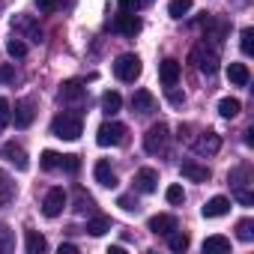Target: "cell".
Wrapping results in <instances>:
<instances>
[{"instance_id": "obj_30", "label": "cell", "mask_w": 254, "mask_h": 254, "mask_svg": "<svg viewBox=\"0 0 254 254\" xmlns=\"http://www.w3.org/2000/svg\"><path fill=\"white\" fill-rule=\"evenodd\" d=\"M203 251H230V239L227 236H206Z\"/></svg>"}, {"instance_id": "obj_18", "label": "cell", "mask_w": 254, "mask_h": 254, "mask_svg": "<svg viewBox=\"0 0 254 254\" xmlns=\"http://www.w3.org/2000/svg\"><path fill=\"white\" fill-rule=\"evenodd\" d=\"M132 111H138V114L156 111V96H153L150 90H135V96H132Z\"/></svg>"}, {"instance_id": "obj_21", "label": "cell", "mask_w": 254, "mask_h": 254, "mask_svg": "<svg viewBox=\"0 0 254 254\" xmlns=\"http://www.w3.org/2000/svg\"><path fill=\"white\" fill-rule=\"evenodd\" d=\"M227 78H230V84L245 87V84L251 81V72H248V66H245V63H230V66H227Z\"/></svg>"}, {"instance_id": "obj_45", "label": "cell", "mask_w": 254, "mask_h": 254, "mask_svg": "<svg viewBox=\"0 0 254 254\" xmlns=\"http://www.w3.org/2000/svg\"><path fill=\"white\" fill-rule=\"evenodd\" d=\"M245 144H248V147L254 144V129H245Z\"/></svg>"}, {"instance_id": "obj_16", "label": "cell", "mask_w": 254, "mask_h": 254, "mask_svg": "<svg viewBox=\"0 0 254 254\" xmlns=\"http://www.w3.org/2000/svg\"><path fill=\"white\" fill-rule=\"evenodd\" d=\"M221 150V138L215 135V132H203L197 141H194V153H200V156H212V153H218Z\"/></svg>"}, {"instance_id": "obj_42", "label": "cell", "mask_w": 254, "mask_h": 254, "mask_svg": "<svg viewBox=\"0 0 254 254\" xmlns=\"http://www.w3.org/2000/svg\"><path fill=\"white\" fill-rule=\"evenodd\" d=\"M168 102L183 105V102H186V93H180V90H177V84H174V87H168Z\"/></svg>"}, {"instance_id": "obj_43", "label": "cell", "mask_w": 254, "mask_h": 254, "mask_svg": "<svg viewBox=\"0 0 254 254\" xmlns=\"http://www.w3.org/2000/svg\"><path fill=\"white\" fill-rule=\"evenodd\" d=\"M117 3H120L123 12H135V9L141 6V0H117Z\"/></svg>"}, {"instance_id": "obj_34", "label": "cell", "mask_w": 254, "mask_h": 254, "mask_svg": "<svg viewBox=\"0 0 254 254\" xmlns=\"http://www.w3.org/2000/svg\"><path fill=\"white\" fill-rule=\"evenodd\" d=\"M236 236H239L242 242H251V239H254V221H251V218H242V221L236 224Z\"/></svg>"}, {"instance_id": "obj_10", "label": "cell", "mask_w": 254, "mask_h": 254, "mask_svg": "<svg viewBox=\"0 0 254 254\" xmlns=\"http://www.w3.org/2000/svg\"><path fill=\"white\" fill-rule=\"evenodd\" d=\"M63 206H66V191H63V189H51V191L45 194V200H42L45 218H57V215L63 212Z\"/></svg>"}, {"instance_id": "obj_11", "label": "cell", "mask_w": 254, "mask_h": 254, "mask_svg": "<svg viewBox=\"0 0 254 254\" xmlns=\"http://www.w3.org/2000/svg\"><path fill=\"white\" fill-rule=\"evenodd\" d=\"M135 189H138L141 194H153V191L159 189V174H156L153 168H141V171L135 174Z\"/></svg>"}, {"instance_id": "obj_2", "label": "cell", "mask_w": 254, "mask_h": 254, "mask_svg": "<svg viewBox=\"0 0 254 254\" xmlns=\"http://www.w3.org/2000/svg\"><path fill=\"white\" fill-rule=\"evenodd\" d=\"M189 60H191L194 69L203 72V75H215V72H218V54H215V48H209L206 42H197V45L191 48Z\"/></svg>"}, {"instance_id": "obj_25", "label": "cell", "mask_w": 254, "mask_h": 254, "mask_svg": "<svg viewBox=\"0 0 254 254\" xmlns=\"http://www.w3.org/2000/svg\"><path fill=\"white\" fill-rule=\"evenodd\" d=\"M12 197H15V183L9 180V174L0 171V206H6Z\"/></svg>"}, {"instance_id": "obj_6", "label": "cell", "mask_w": 254, "mask_h": 254, "mask_svg": "<svg viewBox=\"0 0 254 254\" xmlns=\"http://www.w3.org/2000/svg\"><path fill=\"white\" fill-rule=\"evenodd\" d=\"M165 147H168V126L165 123L150 126L147 135H144V150L150 156H159V153H165Z\"/></svg>"}, {"instance_id": "obj_12", "label": "cell", "mask_w": 254, "mask_h": 254, "mask_svg": "<svg viewBox=\"0 0 254 254\" xmlns=\"http://www.w3.org/2000/svg\"><path fill=\"white\" fill-rule=\"evenodd\" d=\"M33 117H36V111H33V99H21V102H15L12 120H15L18 129H27V126L33 123Z\"/></svg>"}, {"instance_id": "obj_35", "label": "cell", "mask_w": 254, "mask_h": 254, "mask_svg": "<svg viewBox=\"0 0 254 254\" xmlns=\"http://www.w3.org/2000/svg\"><path fill=\"white\" fill-rule=\"evenodd\" d=\"M42 168H45V171H57V168H60V153L45 150V153H42Z\"/></svg>"}, {"instance_id": "obj_14", "label": "cell", "mask_w": 254, "mask_h": 254, "mask_svg": "<svg viewBox=\"0 0 254 254\" xmlns=\"http://www.w3.org/2000/svg\"><path fill=\"white\" fill-rule=\"evenodd\" d=\"M87 96V87H84V81H78V78H72V81H63L60 84V99L63 102H81Z\"/></svg>"}, {"instance_id": "obj_31", "label": "cell", "mask_w": 254, "mask_h": 254, "mask_svg": "<svg viewBox=\"0 0 254 254\" xmlns=\"http://www.w3.org/2000/svg\"><path fill=\"white\" fill-rule=\"evenodd\" d=\"M15 248V233L6 227V224H0V254H6Z\"/></svg>"}, {"instance_id": "obj_27", "label": "cell", "mask_w": 254, "mask_h": 254, "mask_svg": "<svg viewBox=\"0 0 254 254\" xmlns=\"http://www.w3.org/2000/svg\"><path fill=\"white\" fill-rule=\"evenodd\" d=\"M239 111H242V102H239V99H230V96H227V99H221V102H218V114H221V117H227V120H233Z\"/></svg>"}, {"instance_id": "obj_28", "label": "cell", "mask_w": 254, "mask_h": 254, "mask_svg": "<svg viewBox=\"0 0 254 254\" xmlns=\"http://www.w3.org/2000/svg\"><path fill=\"white\" fill-rule=\"evenodd\" d=\"M191 0H171V3H168V15L171 18H183V15H189L191 12Z\"/></svg>"}, {"instance_id": "obj_24", "label": "cell", "mask_w": 254, "mask_h": 254, "mask_svg": "<svg viewBox=\"0 0 254 254\" xmlns=\"http://www.w3.org/2000/svg\"><path fill=\"white\" fill-rule=\"evenodd\" d=\"M189 242H191V239H189V233H183V230H171V233H168V248L177 251V254H183V251L189 248Z\"/></svg>"}, {"instance_id": "obj_26", "label": "cell", "mask_w": 254, "mask_h": 254, "mask_svg": "<svg viewBox=\"0 0 254 254\" xmlns=\"http://www.w3.org/2000/svg\"><path fill=\"white\" fill-rule=\"evenodd\" d=\"M120 108H123V96H120V93H105V96H102V111H105L108 117H114Z\"/></svg>"}, {"instance_id": "obj_33", "label": "cell", "mask_w": 254, "mask_h": 254, "mask_svg": "<svg viewBox=\"0 0 254 254\" xmlns=\"http://www.w3.org/2000/svg\"><path fill=\"white\" fill-rule=\"evenodd\" d=\"M6 54H9V57H15V60H21V57L27 54V45H24L18 36H12V39H6Z\"/></svg>"}, {"instance_id": "obj_3", "label": "cell", "mask_w": 254, "mask_h": 254, "mask_svg": "<svg viewBox=\"0 0 254 254\" xmlns=\"http://www.w3.org/2000/svg\"><path fill=\"white\" fill-rule=\"evenodd\" d=\"M227 180H230V186H233V194H236V200H239L242 206H251V203H254V194L245 189V186L251 183V168H248V165H242V168H233Z\"/></svg>"}, {"instance_id": "obj_19", "label": "cell", "mask_w": 254, "mask_h": 254, "mask_svg": "<svg viewBox=\"0 0 254 254\" xmlns=\"http://www.w3.org/2000/svg\"><path fill=\"white\" fill-rule=\"evenodd\" d=\"M230 212V200L227 197H212V200H206V206H203V218H221V215H227Z\"/></svg>"}, {"instance_id": "obj_17", "label": "cell", "mask_w": 254, "mask_h": 254, "mask_svg": "<svg viewBox=\"0 0 254 254\" xmlns=\"http://www.w3.org/2000/svg\"><path fill=\"white\" fill-rule=\"evenodd\" d=\"M180 171H183V177L191 180V183H209V177H212L209 168H203V165H197V162H183Z\"/></svg>"}, {"instance_id": "obj_20", "label": "cell", "mask_w": 254, "mask_h": 254, "mask_svg": "<svg viewBox=\"0 0 254 254\" xmlns=\"http://www.w3.org/2000/svg\"><path fill=\"white\" fill-rule=\"evenodd\" d=\"M150 230H153L156 236H168L171 230H177V218H174V215H165V212H162V215H153V218H150Z\"/></svg>"}, {"instance_id": "obj_4", "label": "cell", "mask_w": 254, "mask_h": 254, "mask_svg": "<svg viewBox=\"0 0 254 254\" xmlns=\"http://www.w3.org/2000/svg\"><path fill=\"white\" fill-rule=\"evenodd\" d=\"M141 57L138 54H120L117 57V63H114V75L120 78V81H126V84H135L138 78H141Z\"/></svg>"}, {"instance_id": "obj_32", "label": "cell", "mask_w": 254, "mask_h": 254, "mask_svg": "<svg viewBox=\"0 0 254 254\" xmlns=\"http://www.w3.org/2000/svg\"><path fill=\"white\" fill-rule=\"evenodd\" d=\"M239 48H242V54H245V57H251V54H254V30H251V27H245V30L239 33Z\"/></svg>"}, {"instance_id": "obj_15", "label": "cell", "mask_w": 254, "mask_h": 254, "mask_svg": "<svg viewBox=\"0 0 254 254\" xmlns=\"http://www.w3.org/2000/svg\"><path fill=\"white\" fill-rule=\"evenodd\" d=\"M93 177H96V183H99V186H105V189H117V174H114L111 162L99 159V162H96V168H93Z\"/></svg>"}, {"instance_id": "obj_44", "label": "cell", "mask_w": 254, "mask_h": 254, "mask_svg": "<svg viewBox=\"0 0 254 254\" xmlns=\"http://www.w3.org/2000/svg\"><path fill=\"white\" fill-rule=\"evenodd\" d=\"M75 251H78V248H75L72 242H66V245H60V254H75Z\"/></svg>"}, {"instance_id": "obj_1", "label": "cell", "mask_w": 254, "mask_h": 254, "mask_svg": "<svg viewBox=\"0 0 254 254\" xmlns=\"http://www.w3.org/2000/svg\"><path fill=\"white\" fill-rule=\"evenodd\" d=\"M81 132H84V120H81L78 111H63L51 123V135L54 138H63V141H78Z\"/></svg>"}, {"instance_id": "obj_13", "label": "cell", "mask_w": 254, "mask_h": 254, "mask_svg": "<svg viewBox=\"0 0 254 254\" xmlns=\"http://www.w3.org/2000/svg\"><path fill=\"white\" fill-rule=\"evenodd\" d=\"M180 72H183V66H180V60H174V57H168V60L159 63V78H162L165 87H174V84L180 81Z\"/></svg>"}, {"instance_id": "obj_40", "label": "cell", "mask_w": 254, "mask_h": 254, "mask_svg": "<svg viewBox=\"0 0 254 254\" xmlns=\"http://www.w3.org/2000/svg\"><path fill=\"white\" fill-rule=\"evenodd\" d=\"M15 81V66L12 63H0V84H9Z\"/></svg>"}, {"instance_id": "obj_23", "label": "cell", "mask_w": 254, "mask_h": 254, "mask_svg": "<svg viewBox=\"0 0 254 254\" xmlns=\"http://www.w3.org/2000/svg\"><path fill=\"white\" fill-rule=\"evenodd\" d=\"M111 230V218L108 215H93L90 221H87V233L90 236H102V233H108Z\"/></svg>"}, {"instance_id": "obj_5", "label": "cell", "mask_w": 254, "mask_h": 254, "mask_svg": "<svg viewBox=\"0 0 254 254\" xmlns=\"http://www.w3.org/2000/svg\"><path fill=\"white\" fill-rule=\"evenodd\" d=\"M126 135H129V129H126L123 123H102L99 132H96V144L99 147H120L126 141Z\"/></svg>"}, {"instance_id": "obj_9", "label": "cell", "mask_w": 254, "mask_h": 254, "mask_svg": "<svg viewBox=\"0 0 254 254\" xmlns=\"http://www.w3.org/2000/svg\"><path fill=\"white\" fill-rule=\"evenodd\" d=\"M0 153H3V159H6L9 165H15V171H27V168H30L24 147H21V144H15V141H6Z\"/></svg>"}, {"instance_id": "obj_36", "label": "cell", "mask_w": 254, "mask_h": 254, "mask_svg": "<svg viewBox=\"0 0 254 254\" xmlns=\"http://www.w3.org/2000/svg\"><path fill=\"white\" fill-rule=\"evenodd\" d=\"M165 197H168V203H174V206H180V203L186 200V191H183V186H168V191H165Z\"/></svg>"}, {"instance_id": "obj_8", "label": "cell", "mask_w": 254, "mask_h": 254, "mask_svg": "<svg viewBox=\"0 0 254 254\" xmlns=\"http://www.w3.org/2000/svg\"><path fill=\"white\" fill-rule=\"evenodd\" d=\"M111 27H114L117 33H123V36H138L144 24H141V18H138L135 12H123V9H120V15L114 18Z\"/></svg>"}, {"instance_id": "obj_37", "label": "cell", "mask_w": 254, "mask_h": 254, "mask_svg": "<svg viewBox=\"0 0 254 254\" xmlns=\"http://www.w3.org/2000/svg\"><path fill=\"white\" fill-rule=\"evenodd\" d=\"M12 123V111H9V102L0 96V129H6V126Z\"/></svg>"}, {"instance_id": "obj_39", "label": "cell", "mask_w": 254, "mask_h": 254, "mask_svg": "<svg viewBox=\"0 0 254 254\" xmlns=\"http://www.w3.org/2000/svg\"><path fill=\"white\" fill-rule=\"evenodd\" d=\"M117 206H123L126 212H138V209H141V203H138V200H135L132 194H123V197L117 200Z\"/></svg>"}, {"instance_id": "obj_29", "label": "cell", "mask_w": 254, "mask_h": 254, "mask_svg": "<svg viewBox=\"0 0 254 254\" xmlns=\"http://www.w3.org/2000/svg\"><path fill=\"white\" fill-rule=\"evenodd\" d=\"M78 215H87V212H96V200L90 197V194H84V191H78V197H75V206H72Z\"/></svg>"}, {"instance_id": "obj_22", "label": "cell", "mask_w": 254, "mask_h": 254, "mask_svg": "<svg viewBox=\"0 0 254 254\" xmlns=\"http://www.w3.org/2000/svg\"><path fill=\"white\" fill-rule=\"evenodd\" d=\"M24 245H27V254H42V251H48V242H45V236H42L39 230H27V233H24Z\"/></svg>"}, {"instance_id": "obj_38", "label": "cell", "mask_w": 254, "mask_h": 254, "mask_svg": "<svg viewBox=\"0 0 254 254\" xmlns=\"http://www.w3.org/2000/svg\"><path fill=\"white\" fill-rule=\"evenodd\" d=\"M60 168H63V171H69V174H78L81 159H78V156H60Z\"/></svg>"}, {"instance_id": "obj_7", "label": "cell", "mask_w": 254, "mask_h": 254, "mask_svg": "<svg viewBox=\"0 0 254 254\" xmlns=\"http://www.w3.org/2000/svg\"><path fill=\"white\" fill-rule=\"evenodd\" d=\"M12 36H18V39H30V42H42V30H39V24L30 18V15H15L12 18Z\"/></svg>"}, {"instance_id": "obj_41", "label": "cell", "mask_w": 254, "mask_h": 254, "mask_svg": "<svg viewBox=\"0 0 254 254\" xmlns=\"http://www.w3.org/2000/svg\"><path fill=\"white\" fill-rule=\"evenodd\" d=\"M36 6H39V12H57L63 6V0H36Z\"/></svg>"}]
</instances>
